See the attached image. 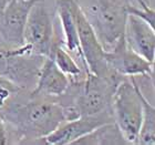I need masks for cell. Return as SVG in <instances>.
Returning a JSON list of instances; mask_svg holds the SVG:
<instances>
[{
  "mask_svg": "<svg viewBox=\"0 0 155 145\" xmlns=\"http://www.w3.org/2000/svg\"><path fill=\"white\" fill-rule=\"evenodd\" d=\"M49 58H51L54 61L57 67L63 73L67 74L70 77V80L80 79V77H84V74L87 73L83 69L81 68L80 64L77 62V60L65 50L64 47L62 45V42L55 43L53 49H52L51 55Z\"/></svg>",
  "mask_w": 155,
  "mask_h": 145,
  "instance_id": "5bb4252c",
  "label": "cell"
},
{
  "mask_svg": "<svg viewBox=\"0 0 155 145\" xmlns=\"http://www.w3.org/2000/svg\"><path fill=\"white\" fill-rule=\"evenodd\" d=\"M70 9L77 25L80 48L89 72L107 79L124 77L112 71L107 67V63L105 61V50L99 41L90 23L87 22V20L83 16L75 0H70Z\"/></svg>",
  "mask_w": 155,
  "mask_h": 145,
  "instance_id": "8992f818",
  "label": "cell"
},
{
  "mask_svg": "<svg viewBox=\"0 0 155 145\" xmlns=\"http://www.w3.org/2000/svg\"><path fill=\"white\" fill-rule=\"evenodd\" d=\"M112 112H105L97 115H81L78 119L62 122L52 133L45 137L37 140L33 144L71 145L85 134L93 131L104 123L113 122Z\"/></svg>",
  "mask_w": 155,
  "mask_h": 145,
  "instance_id": "ba28073f",
  "label": "cell"
},
{
  "mask_svg": "<svg viewBox=\"0 0 155 145\" xmlns=\"http://www.w3.org/2000/svg\"><path fill=\"white\" fill-rule=\"evenodd\" d=\"M127 144L115 122H107L78 139L71 145H121Z\"/></svg>",
  "mask_w": 155,
  "mask_h": 145,
  "instance_id": "4fadbf2b",
  "label": "cell"
},
{
  "mask_svg": "<svg viewBox=\"0 0 155 145\" xmlns=\"http://www.w3.org/2000/svg\"><path fill=\"white\" fill-rule=\"evenodd\" d=\"M105 51L124 35L127 13L121 0H75Z\"/></svg>",
  "mask_w": 155,
  "mask_h": 145,
  "instance_id": "7a4b0ae2",
  "label": "cell"
},
{
  "mask_svg": "<svg viewBox=\"0 0 155 145\" xmlns=\"http://www.w3.org/2000/svg\"><path fill=\"white\" fill-rule=\"evenodd\" d=\"M126 44L137 54L154 64L155 61V28L143 19L127 15L124 28Z\"/></svg>",
  "mask_w": 155,
  "mask_h": 145,
  "instance_id": "30bf717a",
  "label": "cell"
},
{
  "mask_svg": "<svg viewBox=\"0 0 155 145\" xmlns=\"http://www.w3.org/2000/svg\"><path fill=\"white\" fill-rule=\"evenodd\" d=\"M57 42L59 40L55 35L53 16L45 0H38L27 19L23 30V45L35 54L49 58Z\"/></svg>",
  "mask_w": 155,
  "mask_h": 145,
  "instance_id": "5b68a950",
  "label": "cell"
},
{
  "mask_svg": "<svg viewBox=\"0 0 155 145\" xmlns=\"http://www.w3.org/2000/svg\"><path fill=\"white\" fill-rule=\"evenodd\" d=\"M38 0H8L0 13V39L8 47L23 45V30L32 6Z\"/></svg>",
  "mask_w": 155,
  "mask_h": 145,
  "instance_id": "9c48e42d",
  "label": "cell"
},
{
  "mask_svg": "<svg viewBox=\"0 0 155 145\" xmlns=\"http://www.w3.org/2000/svg\"><path fill=\"white\" fill-rule=\"evenodd\" d=\"M143 114L137 143L141 145H155V107L145 95L142 97Z\"/></svg>",
  "mask_w": 155,
  "mask_h": 145,
  "instance_id": "9a60e30c",
  "label": "cell"
},
{
  "mask_svg": "<svg viewBox=\"0 0 155 145\" xmlns=\"http://www.w3.org/2000/svg\"><path fill=\"white\" fill-rule=\"evenodd\" d=\"M143 91L134 77H123L112 97V114L127 144H136L143 114Z\"/></svg>",
  "mask_w": 155,
  "mask_h": 145,
  "instance_id": "3957f363",
  "label": "cell"
},
{
  "mask_svg": "<svg viewBox=\"0 0 155 145\" xmlns=\"http://www.w3.org/2000/svg\"><path fill=\"white\" fill-rule=\"evenodd\" d=\"M70 85V77L57 67L51 58H45L31 93L58 99Z\"/></svg>",
  "mask_w": 155,
  "mask_h": 145,
  "instance_id": "7c38bea8",
  "label": "cell"
},
{
  "mask_svg": "<svg viewBox=\"0 0 155 145\" xmlns=\"http://www.w3.org/2000/svg\"><path fill=\"white\" fill-rule=\"evenodd\" d=\"M45 57L30 52L25 45L8 47L0 39V75L12 82L19 90L35 89Z\"/></svg>",
  "mask_w": 155,
  "mask_h": 145,
  "instance_id": "277c9868",
  "label": "cell"
},
{
  "mask_svg": "<svg viewBox=\"0 0 155 145\" xmlns=\"http://www.w3.org/2000/svg\"><path fill=\"white\" fill-rule=\"evenodd\" d=\"M57 16L62 31V45L77 60L80 67L87 72V67L84 62L83 54L80 48V42L78 37L77 25L70 9V0H57Z\"/></svg>",
  "mask_w": 155,
  "mask_h": 145,
  "instance_id": "8fae6325",
  "label": "cell"
},
{
  "mask_svg": "<svg viewBox=\"0 0 155 145\" xmlns=\"http://www.w3.org/2000/svg\"><path fill=\"white\" fill-rule=\"evenodd\" d=\"M107 67L121 77H153L154 64L133 51L126 44L124 35L116 41L114 47L105 51Z\"/></svg>",
  "mask_w": 155,
  "mask_h": 145,
  "instance_id": "52a82bcc",
  "label": "cell"
},
{
  "mask_svg": "<svg viewBox=\"0 0 155 145\" xmlns=\"http://www.w3.org/2000/svg\"><path fill=\"white\" fill-rule=\"evenodd\" d=\"M0 90H8L12 93H17L18 91H20L12 82H10L9 80H7L6 77H1V75H0Z\"/></svg>",
  "mask_w": 155,
  "mask_h": 145,
  "instance_id": "e0dca14e",
  "label": "cell"
},
{
  "mask_svg": "<svg viewBox=\"0 0 155 145\" xmlns=\"http://www.w3.org/2000/svg\"><path fill=\"white\" fill-rule=\"evenodd\" d=\"M7 2H8V0H0V13L2 12V10L5 8V6L7 5Z\"/></svg>",
  "mask_w": 155,
  "mask_h": 145,
  "instance_id": "ac0fdd59",
  "label": "cell"
},
{
  "mask_svg": "<svg viewBox=\"0 0 155 145\" xmlns=\"http://www.w3.org/2000/svg\"><path fill=\"white\" fill-rule=\"evenodd\" d=\"M11 94H13V93L8 90H0V145H6L9 143L6 123H5V121H3V119H2V115H1V107H2V105L5 104L6 100L11 95Z\"/></svg>",
  "mask_w": 155,
  "mask_h": 145,
  "instance_id": "2e32d148",
  "label": "cell"
},
{
  "mask_svg": "<svg viewBox=\"0 0 155 145\" xmlns=\"http://www.w3.org/2000/svg\"><path fill=\"white\" fill-rule=\"evenodd\" d=\"M1 115L18 144H33L64 122L58 99L21 90L7 99Z\"/></svg>",
  "mask_w": 155,
  "mask_h": 145,
  "instance_id": "6da1fadb",
  "label": "cell"
}]
</instances>
